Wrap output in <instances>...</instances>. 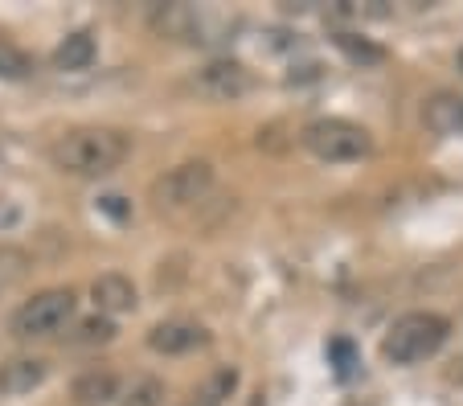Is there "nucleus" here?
Segmentation results:
<instances>
[{
  "label": "nucleus",
  "mask_w": 463,
  "mask_h": 406,
  "mask_svg": "<svg viewBox=\"0 0 463 406\" xmlns=\"http://www.w3.org/2000/svg\"><path fill=\"white\" fill-rule=\"evenodd\" d=\"M131 140L119 127H74L58 136L50 148V160L66 177H107L128 160Z\"/></svg>",
  "instance_id": "f257e3e1"
},
{
  "label": "nucleus",
  "mask_w": 463,
  "mask_h": 406,
  "mask_svg": "<svg viewBox=\"0 0 463 406\" xmlns=\"http://www.w3.org/2000/svg\"><path fill=\"white\" fill-rule=\"evenodd\" d=\"M447 336H451V320L439 316V312H427V308L402 312V316L385 328L382 357L390 365H419L443 349Z\"/></svg>",
  "instance_id": "f03ea898"
},
{
  "label": "nucleus",
  "mask_w": 463,
  "mask_h": 406,
  "mask_svg": "<svg viewBox=\"0 0 463 406\" xmlns=\"http://www.w3.org/2000/svg\"><path fill=\"white\" fill-rule=\"evenodd\" d=\"M299 144L320 165H353V160H365L373 152V136L353 119H341V115H320V119L304 124Z\"/></svg>",
  "instance_id": "7ed1b4c3"
},
{
  "label": "nucleus",
  "mask_w": 463,
  "mask_h": 406,
  "mask_svg": "<svg viewBox=\"0 0 463 406\" xmlns=\"http://www.w3.org/2000/svg\"><path fill=\"white\" fill-rule=\"evenodd\" d=\"M74 312H79V292L74 288H45L13 312L9 333L17 341H45V336H58L71 325Z\"/></svg>",
  "instance_id": "20e7f679"
},
{
  "label": "nucleus",
  "mask_w": 463,
  "mask_h": 406,
  "mask_svg": "<svg viewBox=\"0 0 463 406\" xmlns=\"http://www.w3.org/2000/svg\"><path fill=\"white\" fill-rule=\"evenodd\" d=\"M213 189V165L210 160H181L168 173L152 181V202L160 210H189V205L205 202Z\"/></svg>",
  "instance_id": "39448f33"
},
{
  "label": "nucleus",
  "mask_w": 463,
  "mask_h": 406,
  "mask_svg": "<svg viewBox=\"0 0 463 406\" xmlns=\"http://www.w3.org/2000/svg\"><path fill=\"white\" fill-rule=\"evenodd\" d=\"M250 87H254L250 71L242 62H234V58H213V62H205L193 74V90L210 99V103H238L242 95H250Z\"/></svg>",
  "instance_id": "423d86ee"
},
{
  "label": "nucleus",
  "mask_w": 463,
  "mask_h": 406,
  "mask_svg": "<svg viewBox=\"0 0 463 406\" xmlns=\"http://www.w3.org/2000/svg\"><path fill=\"white\" fill-rule=\"evenodd\" d=\"M202 345H210L205 325L184 320V316L160 320V325L148 333V349L152 354H165V357H184V354H193V349H202Z\"/></svg>",
  "instance_id": "0eeeda50"
},
{
  "label": "nucleus",
  "mask_w": 463,
  "mask_h": 406,
  "mask_svg": "<svg viewBox=\"0 0 463 406\" xmlns=\"http://www.w3.org/2000/svg\"><path fill=\"white\" fill-rule=\"evenodd\" d=\"M90 300H95L99 316H119V312H131L136 304H140V292H136V283L128 279V275L119 271H107L99 275L95 283H90Z\"/></svg>",
  "instance_id": "6e6552de"
},
{
  "label": "nucleus",
  "mask_w": 463,
  "mask_h": 406,
  "mask_svg": "<svg viewBox=\"0 0 463 406\" xmlns=\"http://www.w3.org/2000/svg\"><path fill=\"white\" fill-rule=\"evenodd\" d=\"M50 378V362L45 357H9V362H0V394H33L37 386H45Z\"/></svg>",
  "instance_id": "1a4fd4ad"
},
{
  "label": "nucleus",
  "mask_w": 463,
  "mask_h": 406,
  "mask_svg": "<svg viewBox=\"0 0 463 406\" xmlns=\"http://www.w3.org/2000/svg\"><path fill=\"white\" fill-rule=\"evenodd\" d=\"M422 124L435 136H463V95L455 90H439L422 103Z\"/></svg>",
  "instance_id": "9d476101"
},
{
  "label": "nucleus",
  "mask_w": 463,
  "mask_h": 406,
  "mask_svg": "<svg viewBox=\"0 0 463 406\" xmlns=\"http://www.w3.org/2000/svg\"><path fill=\"white\" fill-rule=\"evenodd\" d=\"M95 53H99L95 33H90V29H74V33H66L58 42V50H53V71H61V74L90 71Z\"/></svg>",
  "instance_id": "9b49d317"
},
{
  "label": "nucleus",
  "mask_w": 463,
  "mask_h": 406,
  "mask_svg": "<svg viewBox=\"0 0 463 406\" xmlns=\"http://www.w3.org/2000/svg\"><path fill=\"white\" fill-rule=\"evenodd\" d=\"M148 21L160 37H181V42H193V33L202 29V13L193 5H156Z\"/></svg>",
  "instance_id": "f8f14e48"
},
{
  "label": "nucleus",
  "mask_w": 463,
  "mask_h": 406,
  "mask_svg": "<svg viewBox=\"0 0 463 406\" xmlns=\"http://www.w3.org/2000/svg\"><path fill=\"white\" fill-rule=\"evenodd\" d=\"M74 406H111L119 398V378L111 370H87L74 378Z\"/></svg>",
  "instance_id": "ddd939ff"
},
{
  "label": "nucleus",
  "mask_w": 463,
  "mask_h": 406,
  "mask_svg": "<svg viewBox=\"0 0 463 406\" xmlns=\"http://www.w3.org/2000/svg\"><path fill=\"white\" fill-rule=\"evenodd\" d=\"M234 390H238V370H234V365H218V370H213L202 386L193 390L184 406H226Z\"/></svg>",
  "instance_id": "4468645a"
},
{
  "label": "nucleus",
  "mask_w": 463,
  "mask_h": 406,
  "mask_svg": "<svg viewBox=\"0 0 463 406\" xmlns=\"http://www.w3.org/2000/svg\"><path fill=\"white\" fill-rule=\"evenodd\" d=\"M333 42H336V50H341L353 66H382L385 62V50H382V45L369 42V37H361V33H349V29H341Z\"/></svg>",
  "instance_id": "2eb2a0df"
},
{
  "label": "nucleus",
  "mask_w": 463,
  "mask_h": 406,
  "mask_svg": "<svg viewBox=\"0 0 463 406\" xmlns=\"http://www.w3.org/2000/svg\"><path fill=\"white\" fill-rule=\"evenodd\" d=\"M29 74H33V58H29L17 42H5V37H0V79L21 82V79H29Z\"/></svg>",
  "instance_id": "dca6fc26"
},
{
  "label": "nucleus",
  "mask_w": 463,
  "mask_h": 406,
  "mask_svg": "<svg viewBox=\"0 0 463 406\" xmlns=\"http://www.w3.org/2000/svg\"><path fill=\"white\" fill-rule=\"evenodd\" d=\"M115 333H119V328H115V320L111 316H90V320H79V328H74V336L71 341L74 345H107V341H115Z\"/></svg>",
  "instance_id": "f3484780"
},
{
  "label": "nucleus",
  "mask_w": 463,
  "mask_h": 406,
  "mask_svg": "<svg viewBox=\"0 0 463 406\" xmlns=\"http://www.w3.org/2000/svg\"><path fill=\"white\" fill-rule=\"evenodd\" d=\"M119 406H165V382H160V378L131 382V390L123 394Z\"/></svg>",
  "instance_id": "a211bd4d"
},
{
  "label": "nucleus",
  "mask_w": 463,
  "mask_h": 406,
  "mask_svg": "<svg viewBox=\"0 0 463 406\" xmlns=\"http://www.w3.org/2000/svg\"><path fill=\"white\" fill-rule=\"evenodd\" d=\"M29 271V255L21 247H0V288L17 283Z\"/></svg>",
  "instance_id": "6ab92c4d"
},
{
  "label": "nucleus",
  "mask_w": 463,
  "mask_h": 406,
  "mask_svg": "<svg viewBox=\"0 0 463 406\" xmlns=\"http://www.w3.org/2000/svg\"><path fill=\"white\" fill-rule=\"evenodd\" d=\"M333 357L341 362V365H336V370H341V378L353 370V365H357V357H353V345H349V341H333Z\"/></svg>",
  "instance_id": "aec40b11"
},
{
  "label": "nucleus",
  "mask_w": 463,
  "mask_h": 406,
  "mask_svg": "<svg viewBox=\"0 0 463 406\" xmlns=\"http://www.w3.org/2000/svg\"><path fill=\"white\" fill-rule=\"evenodd\" d=\"M119 202H123V197H115V194H111V197H103V202H99V205H103V210L111 213V218H119V222H123V218H128V210H123Z\"/></svg>",
  "instance_id": "412c9836"
},
{
  "label": "nucleus",
  "mask_w": 463,
  "mask_h": 406,
  "mask_svg": "<svg viewBox=\"0 0 463 406\" xmlns=\"http://www.w3.org/2000/svg\"><path fill=\"white\" fill-rule=\"evenodd\" d=\"M459 74H463V50H459Z\"/></svg>",
  "instance_id": "4be33fe9"
}]
</instances>
